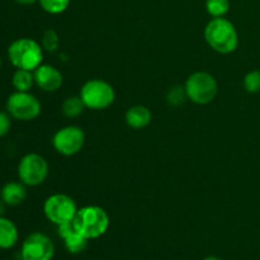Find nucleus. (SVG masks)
Segmentation results:
<instances>
[{"label":"nucleus","mask_w":260,"mask_h":260,"mask_svg":"<svg viewBox=\"0 0 260 260\" xmlns=\"http://www.w3.org/2000/svg\"><path fill=\"white\" fill-rule=\"evenodd\" d=\"M55 246L52 240L42 233H33L23 241L20 256L23 260H52Z\"/></svg>","instance_id":"nucleus-10"},{"label":"nucleus","mask_w":260,"mask_h":260,"mask_svg":"<svg viewBox=\"0 0 260 260\" xmlns=\"http://www.w3.org/2000/svg\"><path fill=\"white\" fill-rule=\"evenodd\" d=\"M203 260H221V259L217 258V256H212V255H211V256H207V258H205Z\"/></svg>","instance_id":"nucleus-26"},{"label":"nucleus","mask_w":260,"mask_h":260,"mask_svg":"<svg viewBox=\"0 0 260 260\" xmlns=\"http://www.w3.org/2000/svg\"><path fill=\"white\" fill-rule=\"evenodd\" d=\"M7 112L18 121H33L41 114V103L29 91H14L7 101Z\"/></svg>","instance_id":"nucleus-6"},{"label":"nucleus","mask_w":260,"mask_h":260,"mask_svg":"<svg viewBox=\"0 0 260 260\" xmlns=\"http://www.w3.org/2000/svg\"><path fill=\"white\" fill-rule=\"evenodd\" d=\"M185 94L196 104H208L216 98L218 85L216 79L205 71L193 73L185 81Z\"/></svg>","instance_id":"nucleus-4"},{"label":"nucleus","mask_w":260,"mask_h":260,"mask_svg":"<svg viewBox=\"0 0 260 260\" xmlns=\"http://www.w3.org/2000/svg\"><path fill=\"white\" fill-rule=\"evenodd\" d=\"M80 96L86 108L102 111L113 104L116 99L113 86L102 79H91L83 85Z\"/></svg>","instance_id":"nucleus-5"},{"label":"nucleus","mask_w":260,"mask_h":260,"mask_svg":"<svg viewBox=\"0 0 260 260\" xmlns=\"http://www.w3.org/2000/svg\"><path fill=\"white\" fill-rule=\"evenodd\" d=\"M85 108L86 107L80 95L69 96L62 103V113L68 118H76V117L81 116Z\"/></svg>","instance_id":"nucleus-16"},{"label":"nucleus","mask_w":260,"mask_h":260,"mask_svg":"<svg viewBox=\"0 0 260 260\" xmlns=\"http://www.w3.org/2000/svg\"><path fill=\"white\" fill-rule=\"evenodd\" d=\"M187 98V94H185V89L184 88H174L169 91V96L168 99L170 101L172 104H179L182 103L184 99Z\"/></svg>","instance_id":"nucleus-23"},{"label":"nucleus","mask_w":260,"mask_h":260,"mask_svg":"<svg viewBox=\"0 0 260 260\" xmlns=\"http://www.w3.org/2000/svg\"><path fill=\"white\" fill-rule=\"evenodd\" d=\"M12 127V117L8 112L0 111V137H4Z\"/></svg>","instance_id":"nucleus-22"},{"label":"nucleus","mask_w":260,"mask_h":260,"mask_svg":"<svg viewBox=\"0 0 260 260\" xmlns=\"http://www.w3.org/2000/svg\"><path fill=\"white\" fill-rule=\"evenodd\" d=\"M37 2L38 0H15V3H18L19 5H33Z\"/></svg>","instance_id":"nucleus-24"},{"label":"nucleus","mask_w":260,"mask_h":260,"mask_svg":"<svg viewBox=\"0 0 260 260\" xmlns=\"http://www.w3.org/2000/svg\"><path fill=\"white\" fill-rule=\"evenodd\" d=\"M127 126L134 129H142L151 122V112L145 106H134L127 109L126 116Z\"/></svg>","instance_id":"nucleus-13"},{"label":"nucleus","mask_w":260,"mask_h":260,"mask_svg":"<svg viewBox=\"0 0 260 260\" xmlns=\"http://www.w3.org/2000/svg\"><path fill=\"white\" fill-rule=\"evenodd\" d=\"M43 212L46 218L55 225L69 222L75 218L78 208L75 201L66 194H52L45 201Z\"/></svg>","instance_id":"nucleus-8"},{"label":"nucleus","mask_w":260,"mask_h":260,"mask_svg":"<svg viewBox=\"0 0 260 260\" xmlns=\"http://www.w3.org/2000/svg\"><path fill=\"white\" fill-rule=\"evenodd\" d=\"M36 84L35 73L24 69H17L13 74L12 85L14 86L15 91H29Z\"/></svg>","instance_id":"nucleus-15"},{"label":"nucleus","mask_w":260,"mask_h":260,"mask_svg":"<svg viewBox=\"0 0 260 260\" xmlns=\"http://www.w3.org/2000/svg\"><path fill=\"white\" fill-rule=\"evenodd\" d=\"M88 239L81 235L78 230L71 234V235H69L68 238L63 239L66 250L71 254H79L85 250L86 246H88Z\"/></svg>","instance_id":"nucleus-17"},{"label":"nucleus","mask_w":260,"mask_h":260,"mask_svg":"<svg viewBox=\"0 0 260 260\" xmlns=\"http://www.w3.org/2000/svg\"><path fill=\"white\" fill-rule=\"evenodd\" d=\"M71 0H38L41 8L50 14H61L70 5Z\"/></svg>","instance_id":"nucleus-19"},{"label":"nucleus","mask_w":260,"mask_h":260,"mask_svg":"<svg viewBox=\"0 0 260 260\" xmlns=\"http://www.w3.org/2000/svg\"><path fill=\"white\" fill-rule=\"evenodd\" d=\"M8 57L14 68L35 71L42 65L43 48L32 38H18L8 47Z\"/></svg>","instance_id":"nucleus-2"},{"label":"nucleus","mask_w":260,"mask_h":260,"mask_svg":"<svg viewBox=\"0 0 260 260\" xmlns=\"http://www.w3.org/2000/svg\"><path fill=\"white\" fill-rule=\"evenodd\" d=\"M205 40L213 51L222 55L234 52L239 45V35L235 25L222 18H212L205 28Z\"/></svg>","instance_id":"nucleus-1"},{"label":"nucleus","mask_w":260,"mask_h":260,"mask_svg":"<svg viewBox=\"0 0 260 260\" xmlns=\"http://www.w3.org/2000/svg\"><path fill=\"white\" fill-rule=\"evenodd\" d=\"M244 88L248 93L255 94L260 91V70L249 71L244 78Z\"/></svg>","instance_id":"nucleus-20"},{"label":"nucleus","mask_w":260,"mask_h":260,"mask_svg":"<svg viewBox=\"0 0 260 260\" xmlns=\"http://www.w3.org/2000/svg\"><path fill=\"white\" fill-rule=\"evenodd\" d=\"M48 175V164L43 156L36 152L24 155L18 164V177L27 187L42 184Z\"/></svg>","instance_id":"nucleus-7"},{"label":"nucleus","mask_w":260,"mask_h":260,"mask_svg":"<svg viewBox=\"0 0 260 260\" xmlns=\"http://www.w3.org/2000/svg\"><path fill=\"white\" fill-rule=\"evenodd\" d=\"M109 216L99 206H85L76 212L74 223L79 233L88 240L101 238L109 228Z\"/></svg>","instance_id":"nucleus-3"},{"label":"nucleus","mask_w":260,"mask_h":260,"mask_svg":"<svg viewBox=\"0 0 260 260\" xmlns=\"http://www.w3.org/2000/svg\"><path fill=\"white\" fill-rule=\"evenodd\" d=\"M33 73H35L36 85L42 89L43 91L53 93V91L58 90L62 85V74L55 66L42 63Z\"/></svg>","instance_id":"nucleus-11"},{"label":"nucleus","mask_w":260,"mask_h":260,"mask_svg":"<svg viewBox=\"0 0 260 260\" xmlns=\"http://www.w3.org/2000/svg\"><path fill=\"white\" fill-rule=\"evenodd\" d=\"M0 68H2V58H0Z\"/></svg>","instance_id":"nucleus-27"},{"label":"nucleus","mask_w":260,"mask_h":260,"mask_svg":"<svg viewBox=\"0 0 260 260\" xmlns=\"http://www.w3.org/2000/svg\"><path fill=\"white\" fill-rule=\"evenodd\" d=\"M27 185L22 182H8L0 190V198L7 206H19L27 198Z\"/></svg>","instance_id":"nucleus-12"},{"label":"nucleus","mask_w":260,"mask_h":260,"mask_svg":"<svg viewBox=\"0 0 260 260\" xmlns=\"http://www.w3.org/2000/svg\"><path fill=\"white\" fill-rule=\"evenodd\" d=\"M58 36L56 30L47 29L42 36V48L47 52H55L58 47Z\"/></svg>","instance_id":"nucleus-21"},{"label":"nucleus","mask_w":260,"mask_h":260,"mask_svg":"<svg viewBox=\"0 0 260 260\" xmlns=\"http://www.w3.org/2000/svg\"><path fill=\"white\" fill-rule=\"evenodd\" d=\"M85 134L80 127L66 126L58 129L52 139V145L58 154L63 156H73L78 154L84 146Z\"/></svg>","instance_id":"nucleus-9"},{"label":"nucleus","mask_w":260,"mask_h":260,"mask_svg":"<svg viewBox=\"0 0 260 260\" xmlns=\"http://www.w3.org/2000/svg\"><path fill=\"white\" fill-rule=\"evenodd\" d=\"M206 9L212 18H222L230 10V0H206Z\"/></svg>","instance_id":"nucleus-18"},{"label":"nucleus","mask_w":260,"mask_h":260,"mask_svg":"<svg viewBox=\"0 0 260 260\" xmlns=\"http://www.w3.org/2000/svg\"><path fill=\"white\" fill-rule=\"evenodd\" d=\"M5 203H4V201L2 200V198H0V217H4V215H5Z\"/></svg>","instance_id":"nucleus-25"},{"label":"nucleus","mask_w":260,"mask_h":260,"mask_svg":"<svg viewBox=\"0 0 260 260\" xmlns=\"http://www.w3.org/2000/svg\"><path fill=\"white\" fill-rule=\"evenodd\" d=\"M19 233L12 220L0 217V249H10L17 244Z\"/></svg>","instance_id":"nucleus-14"}]
</instances>
